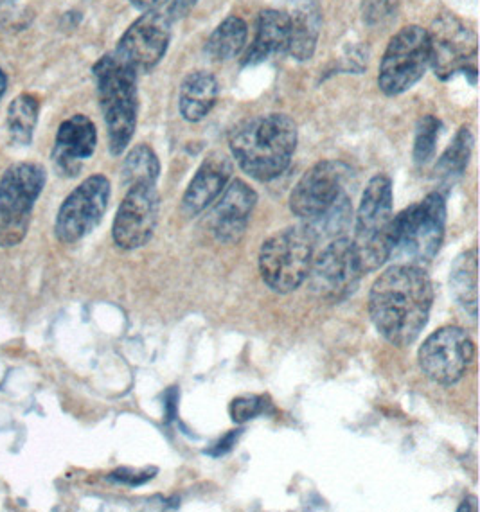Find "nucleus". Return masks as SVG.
<instances>
[{"mask_svg": "<svg viewBox=\"0 0 480 512\" xmlns=\"http://www.w3.org/2000/svg\"><path fill=\"white\" fill-rule=\"evenodd\" d=\"M434 286L425 268L396 263L374 281L369 315L380 335L396 347L414 344L427 326Z\"/></svg>", "mask_w": 480, "mask_h": 512, "instance_id": "f257e3e1", "label": "nucleus"}, {"mask_svg": "<svg viewBox=\"0 0 480 512\" xmlns=\"http://www.w3.org/2000/svg\"><path fill=\"white\" fill-rule=\"evenodd\" d=\"M297 139V124L290 115H258L232 128L229 148L249 177L258 182H272L290 166Z\"/></svg>", "mask_w": 480, "mask_h": 512, "instance_id": "f03ea898", "label": "nucleus"}, {"mask_svg": "<svg viewBox=\"0 0 480 512\" xmlns=\"http://www.w3.org/2000/svg\"><path fill=\"white\" fill-rule=\"evenodd\" d=\"M92 72L107 124L108 148L114 157H119L132 142L137 126V74L114 53L99 58Z\"/></svg>", "mask_w": 480, "mask_h": 512, "instance_id": "7ed1b4c3", "label": "nucleus"}, {"mask_svg": "<svg viewBox=\"0 0 480 512\" xmlns=\"http://www.w3.org/2000/svg\"><path fill=\"white\" fill-rule=\"evenodd\" d=\"M446 229V200L430 193L392 218L391 257L407 265H427L443 245Z\"/></svg>", "mask_w": 480, "mask_h": 512, "instance_id": "20e7f679", "label": "nucleus"}, {"mask_svg": "<svg viewBox=\"0 0 480 512\" xmlns=\"http://www.w3.org/2000/svg\"><path fill=\"white\" fill-rule=\"evenodd\" d=\"M394 218L392 182L387 175H376L365 187L356 214V256L362 272L378 270L391 257V227Z\"/></svg>", "mask_w": 480, "mask_h": 512, "instance_id": "39448f33", "label": "nucleus"}, {"mask_svg": "<svg viewBox=\"0 0 480 512\" xmlns=\"http://www.w3.org/2000/svg\"><path fill=\"white\" fill-rule=\"evenodd\" d=\"M315 236L308 227L281 230L259 250V274L276 293H292L306 281L313 261Z\"/></svg>", "mask_w": 480, "mask_h": 512, "instance_id": "423d86ee", "label": "nucleus"}, {"mask_svg": "<svg viewBox=\"0 0 480 512\" xmlns=\"http://www.w3.org/2000/svg\"><path fill=\"white\" fill-rule=\"evenodd\" d=\"M45 180V169L35 162H17L6 169L0 180V247H17L24 241Z\"/></svg>", "mask_w": 480, "mask_h": 512, "instance_id": "0eeeda50", "label": "nucleus"}, {"mask_svg": "<svg viewBox=\"0 0 480 512\" xmlns=\"http://www.w3.org/2000/svg\"><path fill=\"white\" fill-rule=\"evenodd\" d=\"M430 67L427 29L407 26L392 36L380 62L378 87L385 96L412 89Z\"/></svg>", "mask_w": 480, "mask_h": 512, "instance_id": "6e6552de", "label": "nucleus"}, {"mask_svg": "<svg viewBox=\"0 0 480 512\" xmlns=\"http://www.w3.org/2000/svg\"><path fill=\"white\" fill-rule=\"evenodd\" d=\"M430 67L441 81L454 78L455 74H472L477 78V36L464 26L454 13H443L427 29Z\"/></svg>", "mask_w": 480, "mask_h": 512, "instance_id": "1a4fd4ad", "label": "nucleus"}, {"mask_svg": "<svg viewBox=\"0 0 480 512\" xmlns=\"http://www.w3.org/2000/svg\"><path fill=\"white\" fill-rule=\"evenodd\" d=\"M418 360L428 380L454 385L463 380L475 360V342L463 327H441L419 347Z\"/></svg>", "mask_w": 480, "mask_h": 512, "instance_id": "9d476101", "label": "nucleus"}, {"mask_svg": "<svg viewBox=\"0 0 480 512\" xmlns=\"http://www.w3.org/2000/svg\"><path fill=\"white\" fill-rule=\"evenodd\" d=\"M362 275L353 239L337 238L313 259L306 279H310V288L320 299L340 302L355 292Z\"/></svg>", "mask_w": 480, "mask_h": 512, "instance_id": "9b49d317", "label": "nucleus"}, {"mask_svg": "<svg viewBox=\"0 0 480 512\" xmlns=\"http://www.w3.org/2000/svg\"><path fill=\"white\" fill-rule=\"evenodd\" d=\"M110 182L103 175H92L65 198L56 221V238L65 245L76 243L98 227L110 202Z\"/></svg>", "mask_w": 480, "mask_h": 512, "instance_id": "f8f14e48", "label": "nucleus"}, {"mask_svg": "<svg viewBox=\"0 0 480 512\" xmlns=\"http://www.w3.org/2000/svg\"><path fill=\"white\" fill-rule=\"evenodd\" d=\"M171 24L168 13L159 8L144 11L121 36L114 54L135 74L152 71L168 53Z\"/></svg>", "mask_w": 480, "mask_h": 512, "instance_id": "ddd939ff", "label": "nucleus"}, {"mask_svg": "<svg viewBox=\"0 0 480 512\" xmlns=\"http://www.w3.org/2000/svg\"><path fill=\"white\" fill-rule=\"evenodd\" d=\"M160 198L157 186L139 184L128 187L123 202L117 209L112 225V236L119 248L137 250L153 238L159 223Z\"/></svg>", "mask_w": 480, "mask_h": 512, "instance_id": "4468645a", "label": "nucleus"}, {"mask_svg": "<svg viewBox=\"0 0 480 512\" xmlns=\"http://www.w3.org/2000/svg\"><path fill=\"white\" fill-rule=\"evenodd\" d=\"M346 173V166L337 160L317 162L295 184L290 195V211L303 220H317L344 195Z\"/></svg>", "mask_w": 480, "mask_h": 512, "instance_id": "2eb2a0df", "label": "nucleus"}, {"mask_svg": "<svg viewBox=\"0 0 480 512\" xmlns=\"http://www.w3.org/2000/svg\"><path fill=\"white\" fill-rule=\"evenodd\" d=\"M211 211L214 238L225 245L238 243L249 227L250 214L258 204V193L243 180H232Z\"/></svg>", "mask_w": 480, "mask_h": 512, "instance_id": "dca6fc26", "label": "nucleus"}, {"mask_svg": "<svg viewBox=\"0 0 480 512\" xmlns=\"http://www.w3.org/2000/svg\"><path fill=\"white\" fill-rule=\"evenodd\" d=\"M98 146L96 124L87 115L76 114L65 119L54 139L53 162L63 177H76L85 160H89Z\"/></svg>", "mask_w": 480, "mask_h": 512, "instance_id": "f3484780", "label": "nucleus"}, {"mask_svg": "<svg viewBox=\"0 0 480 512\" xmlns=\"http://www.w3.org/2000/svg\"><path fill=\"white\" fill-rule=\"evenodd\" d=\"M232 171L234 164L222 151H213L211 155H207L182 198V209L187 216H196L216 202L223 189L229 186Z\"/></svg>", "mask_w": 480, "mask_h": 512, "instance_id": "a211bd4d", "label": "nucleus"}, {"mask_svg": "<svg viewBox=\"0 0 480 512\" xmlns=\"http://www.w3.org/2000/svg\"><path fill=\"white\" fill-rule=\"evenodd\" d=\"M290 20V40L288 53L297 62H310L319 44L322 29V9L319 0H295L288 11Z\"/></svg>", "mask_w": 480, "mask_h": 512, "instance_id": "6ab92c4d", "label": "nucleus"}, {"mask_svg": "<svg viewBox=\"0 0 480 512\" xmlns=\"http://www.w3.org/2000/svg\"><path fill=\"white\" fill-rule=\"evenodd\" d=\"M290 40V20L288 13L277 9H265L259 13L258 29L254 42L245 54L243 65H258L268 58L288 51Z\"/></svg>", "mask_w": 480, "mask_h": 512, "instance_id": "aec40b11", "label": "nucleus"}, {"mask_svg": "<svg viewBox=\"0 0 480 512\" xmlns=\"http://www.w3.org/2000/svg\"><path fill=\"white\" fill-rule=\"evenodd\" d=\"M220 87L211 72L196 71L187 74L178 90V110L189 123H200L211 114L218 101Z\"/></svg>", "mask_w": 480, "mask_h": 512, "instance_id": "412c9836", "label": "nucleus"}, {"mask_svg": "<svg viewBox=\"0 0 480 512\" xmlns=\"http://www.w3.org/2000/svg\"><path fill=\"white\" fill-rule=\"evenodd\" d=\"M479 261H477V248L466 250L455 259L452 272H450V290L454 293L455 301L459 306L470 313V317L477 318V304H479V290H477V274H479Z\"/></svg>", "mask_w": 480, "mask_h": 512, "instance_id": "4be33fe9", "label": "nucleus"}, {"mask_svg": "<svg viewBox=\"0 0 480 512\" xmlns=\"http://www.w3.org/2000/svg\"><path fill=\"white\" fill-rule=\"evenodd\" d=\"M247 38H249L247 22L243 18L231 15L214 29L213 35L207 40L205 51L213 60L225 62V60L236 58L243 51Z\"/></svg>", "mask_w": 480, "mask_h": 512, "instance_id": "5701e85b", "label": "nucleus"}, {"mask_svg": "<svg viewBox=\"0 0 480 512\" xmlns=\"http://www.w3.org/2000/svg\"><path fill=\"white\" fill-rule=\"evenodd\" d=\"M40 101L33 94H20L11 101L6 115V130L9 141L15 146H27L33 141L36 123H38Z\"/></svg>", "mask_w": 480, "mask_h": 512, "instance_id": "b1692460", "label": "nucleus"}, {"mask_svg": "<svg viewBox=\"0 0 480 512\" xmlns=\"http://www.w3.org/2000/svg\"><path fill=\"white\" fill-rule=\"evenodd\" d=\"M473 133L468 126H463L455 133L454 141L446 148L441 159L437 160L436 175L443 184L450 186L463 177L472 157Z\"/></svg>", "mask_w": 480, "mask_h": 512, "instance_id": "393cba45", "label": "nucleus"}, {"mask_svg": "<svg viewBox=\"0 0 480 512\" xmlns=\"http://www.w3.org/2000/svg\"><path fill=\"white\" fill-rule=\"evenodd\" d=\"M121 175L126 187L139 186V184L157 186L160 175L157 153L148 144H137L134 150H130L126 155Z\"/></svg>", "mask_w": 480, "mask_h": 512, "instance_id": "a878e982", "label": "nucleus"}, {"mask_svg": "<svg viewBox=\"0 0 480 512\" xmlns=\"http://www.w3.org/2000/svg\"><path fill=\"white\" fill-rule=\"evenodd\" d=\"M439 132H441V121L434 115H425L419 119L416 139H414V160L418 166H425L427 162L434 159Z\"/></svg>", "mask_w": 480, "mask_h": 512, "instance_id": "bb28decb", "label": "nucleus"}, {"mask_svg": "<svg viewBox=\"0 0 480 512\" xmlns=\"http://www.w3.org/2000/svg\"><path fill=\"white\" fill-rule=\"evenodd\" d=\"M400 0H362V18L367 26H385L398 17Z\"/></svg>", "mask_w": 480, "mask_h": 512, "instance_id": "cd10ccee", "label": "nucleus"}, {"mask_svg": "<svg viewBox=\"0 0 480 512\" xmlns=\"http://www.w3.org/2000/svg\"><path fill=\"white\" fill-rule=\"evenodd\" d=\"M270 407L265 396H240L231 403V417L234 423H247L250 419L258 417L259 414L267 412Z\"/></svg>", "mask_w": 480, "mask_h": 512, "instance_id": "c85d7f7f", "label": "nucleus"}, {"mask_svg": "<svg viewBox=\"0 0 480 512\" xmlns=\"http://www.w3.org/2000/svg\"><path fill=\"white\" fill-rule=\"evenodd\" d=\"M155 473H157V469H144V471H134V469H117L114 471L112 475H110V480H114V482H119V484H126V486H141V484H146L148 480H152L155 477Z\"/></svg>", "mask_w": 480, "mask_h": 512, "instance_id": "c756f323", "label": "nucleus"}, {"mask_svg": "<svg viewBox=\"0 0 480 512\" xmlns=\"http://www.w3.org/2000/svg\"><path fill=\"white\" fill-rule=\"evenodd\" d=\"M196 2L198 0H171L168 11H166L171 22L187 17L191 13V9L195 8Z\"/></svg>", "mask_w": 480, "mask_h": 512, "instance_id": "7c9ffc66", "label": "nucleus"}, {"mask_svg": "<svg viewBox=\"0 0 480 512\" xmlns=\"http://www.w3.org/2000/svg\"><path fill=\"white\" fill-rule=\"evenodd\" d=\"M238 435H240V432L227 433V435L223 437L222 441L218 442V444L214 446L213 450H209L207 453H209V455H213V457H220V455H225V453H227V451H231L232 446L236 444Z\"/></svg>", "mask_w": 480, "mask_h": 512, "instance_id": "2f4dec72", "label": "nucleus"}, {"mask_svg": "<svg viewBox=\"0 0 480 512\" xmlns=\"http://www.w3.org/2000/svg\"><path fill=\"white\" fill-rule=\"evenodd\" d=\"M168 0H130V4L139 11H148V9H157L166 4Z\"/></svg>", "mask_w": 480, "mask_h": 512, "instance_id": "473e14b6", "label": "nucleus"}, {"mask_svg": "<svg viewBox=\"0 0 480 512\" xmlns=\"http://www.w3.org/2000/svg\"><path fill=\"white\" fill-rule=\"evenodd\" d=\"M457 511L463 512V511H473L477 512L479 511V505H477V496H468L466 500H464L463 504L459 505L457 507Z\"/></svg>", "mask_w": 480, "mask_h": 512, "instance_id": "72a5a7b5", "label": "nucleus"}, {"mask_svg": "<svg viewBox=\"0 0 480 512\" xmlns=\"http://www.w3.org/2000/svg\"><path fill=\"white\" fill-rule=\"evenodd\" d=\"M178 394L177 390H169L168 396H166V408H168V419H173V415H175V403H177Z\"/></svg>", "mask_w": 480, "mask_h": 512, "instance_id": "f704fd0d", "label": "nucleus"}, {"mask_svg": "<svg viewBox=\"0 0 480 512\" xmlns=\"http://www.w3.org/2000/svg\"><path fill=\"white\" fill-rule=\"evenodd\" d=\"M6 90H8V76H6V72L0 69V99L4 98Z\"/></svg>", "mask_w": 480, "mask_h": 512, "instance_id": "c9c22d12", "label": "nucleus"}]
</instances>
